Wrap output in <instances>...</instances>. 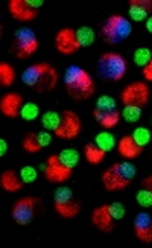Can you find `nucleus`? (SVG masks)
<instances>
[{
	"label": "nucleus",
	"instance_id": "obj_1",
	"mask_svg": "<svg viewBox=\"0 0 152 248\" xmlns=\"http://www.w3.org/2000/svg\"><path fill=\"white\" fill-rule=\"evenodd\" d=\"M64 87H66L67 94L76 102L91 98V94L96 90L91 75L82 67L75 66V64L69 66L64 73Z\"/></svg>",
	"mask_w": 152,
	"mask_h": 248
},
{
	"label": "nucleus",
	"instance_id": "obj_2",
	"mask_svg": "<svg viewBox=\"0 0 152 248\" xmlns=\"http://www.w3.org/2000/svg\"><path fill=\"white\" fill-rule=\"evenodd\" d=\"M21 81L28 87H32L37 93L52 92L58 85L60 75L55 67L47 62H37L21 73Z\"/></svg>",
	"mask_w": 152,
	"mask_h": 248
},
{
	"label": "nucleus",
	"instance_id": "obj_3",
	"mask_svg": "<svg viewBox=\"0 0 152 248\" xmlns=\"http://www.w3.org/2000/svg\"><path fill=\"white\" fill-rule=\"evenodd\" d=\"M136 166L129 161L114 163L102 174V183L108 192L123 190L136 178Z\"/></svg>",
	"mask_w": 152,
	"mask_h": 248
},
{
	"label": "nucleus",
	"instance_id": "obj_4",
	"mask_svg": "<svg viewBox=\"0 0 152 248\" xmlns=\"http://www.w3.org/2000/svg\"><path fill=\"white\" fill-rule=\"evenodd\" d=\"M133 32L131 21L121 14L110 16L101 28V35L108 45H119L126 40Z\"/></svg>",
	"mask_w": 152,
	"mask_h": 248
},
{
	"label": "nucleus",
	"instance_id": "obj_5",
	"mask_svg": "<svg viewBox=\"0 0 152 248\" xmlns=\"http://www.w3.org/2000/svg\"><path fill=\"white\" fill-rule=\"evenodd\" d=\"M128 64L126 60L116 52H108L99 58L97 62V73L99 77L108 81H122L126 75Z\"/></svg>",
	"mask_w": 152,
	"mask_h": 248
},
{
	"label": "nucleus",
	"instance_id": "obj_6",
	"mask_svg": "<svg viewBox=\"0 0 152 248\" xmlns=\"http://www.w3.org/2000/svg\"><path fill=\"white\" fill-rule=\"evenodd\" d=\"M93 116L97 121V124L105 129H111L117 126L122 119V113L117 111L114 98H111V96H108V94H104L97 99Z\"/></svg>",
	"mask_w": 152,
	"mask_h": 248
},
{
	"label": "nucleus",
	"instance_id": "obj_7",
	"mask_svg": "<svg viewBox=\"0 0 152 248\" xmlns=\"http://www.w3.org/2000/svg\"><path fill=\"white\" fill-rule=\"evenodd\" d=\"M38 50V40L30 28H20L15 31L13 52L18 60H26Z\"/></svg>",
	"mask_w": 152,
	"mask_h": 248
},
{
	"label": "nucleus",
	"instance_id": "obj_8",
	"mask_svg": "<svg viewBox=\"0 0 152 248\" xmlns=\"http://www.w3.org/2000/svg\"><path fill=\"white\" fill-rule=\"evenodd\" d=\"M53 204H55V210L62 218H75L76 215L81 212V202L76 201L73 197L72 189L61 186L55 190L53 195Z\"/></svg>",
	"mask_w": 152,
	"mask_h": 248
},
{
	"label": "nucleus",
	"instance_id": "obj_9",
	"mask_svg": "<svg viewBox=\"0 0 152 248\" xmlns=\"http://www.w3.org/2000/svg\"><path fill=\"white\" fill-rule=\"evenodd\" d=\"M149 87L145 82H133L126 85V87L122 90L121 93V101L123 102V105H134V107H145L149 102Z\"/></svg>",
	"mask_w": 152,
	"mask_h": 248
},
{
	"label": "nucleus",
	"instance_id": "obj_10",
	"mask_svg": "<svg viewBox=\"0 0 152 248\" xmlns=\"http://www.w3.org/2000/svg\"><path fill=\"white\" fill-rule=\"evenodd\" d=\"M82 129V122L75 111L64 110L61 113V124L55 129V136L62 140H72L78 137Z\"/></svg>",
	"mask_w": 152,
	"mask_h": 248
},
{
	"label": "nucleus",
	"instance_id": "obj_11",
	"mask_svg": "<svg viewBox=\"0 0 152 248\" xmlns=\"http://www.w3.org/2000/svg\"><path fill=\"white\" fill-rule=\"evenodd\" d=\"M40 204L37 197H25L13 206V218L20 225H28L35 217V209Z\"/></svg>",
	"mask_w": 152,
	"mask_h": 248
},
{
	"label": "nucleus",
	"instance_id": "obj_12",
	"mask_svg": "<svg viewBox=\"0 0 152 248\" xmlns=\"http://www.w3.org/2000/svg\"><path fill=\"white\" fill-rule=\"evenodd\" d=\"M55 47L62 55H73L81 49V45L76 37V31L72 28H62L55 35Z\"/></svg>",
	"mask_w": 152,
	"mask_h": 248
},
{
	"label": "nucleus",
	"instance_id": "obj_13",
	"mask_svg": "<svg viewBox=\"0 0 152 248\" xmlns=\"http://www.w3.org/2000/svg\"><path fill=\"white\" fill-rule=\"evenodd\" d=\"M45 169V175L46 180L50 183H66L70 177H72V172L73 169L64 166L58 155H50L47 158V163L46 166H41Z\"/></svg>",
	"mask_w": 152,
	"mask_h": 248
},
{
	"label": "nucleus",
	"instance_id": "obj_14",
	"mask_svg": "<svg viewBox=\"0 0 152 248\" xmlns=\"http://www.w3.org/2000/svg\"><path fill=\"white\" fill-rule=\"evenodd\" d=\"M91 222L93 225L104 233H110L114 230V218L110 213V204L96 207L91 213Z\"/></svg>",
	"mask_w": 152,
	"mask_h": 248
},
{
	"label": "nucleus",
	"instance_id": "obj_15",
	"mask_svg": "<svg viewBox=\"0 0 152 248\" xmlns=\"http://www.w3.org/2000/svg\"><path fill=\"white\" fill-rule=\"evenodd\" d=\"M23 105L25 104L21 94L11 92L2 96V99H0V111H2L3 116L9 117V119H15V117H18Z\"/></svg>",
	"mask_w": 152,
	"mask_h": 248
},
{
	"label": "nucleus",
	"instance_id": "obj_16",
	"mask_svg": "<svg viewBox=\"0 0 152 248\" xmlns=\"http://www.w3.org/2000/svg\"><path fill=\"white\" fill-rule=\"evenodd\" d=\"M134 233L138 241L145 244L152 242V217L146 212H140L134 219Z\"/></svg>",
	"mask_w": 152,
	"mask_h": 248
},
{
	"label": "nucleus",
	"instance_id": "obj_17",
	"mask_svg": "<svg viewBox=\"0 0 152 248\" xmlns=\"http://www.w3.org/2000/svg\"><path fill=\"white\" fill-rule=\"evenodd\" d=\"M9 13L15 20L18 21H30L37 18L38 16V11L37 9H32L26 0H11L9 5Z\"/></svg>",
	"mask_w": 152,
	"mask_h": 248
},
{
	"label": "nucleus",
	"instance_id": "obj_18",
	"mask_svg": "<svg viewBox=\"0 0 152 248\" xmlns=\"http://www.w3.org/2000/svg\"><path fill=\"white\" fill-rule=\"evenodd\" d=\"M152 13V0H131L128 8V14L134 21L148 20Z\"/></svg>",
	"mask_w": 152,
	"mask_h": 248
},
{
	"label": "nucleus",
	"instance_id": "obj_19",
	"mask_svg": "<svg viewBox=\"0 0 152 248\" xmlns=\"http://www.w3.org/2000/svg\"><path fill=\"white\" fill-rule=\"evenodd\" d=\"M117 151L123 158L126 160H134L137 157H140V154L143 153V148L138 146L133 136H123L121 140L117 142Z\"/></svg>",
	"mask_w": 152,
	"mask_h": 248
},
{
	"label": "nucleus",
	"instance_id": "obj_20",
	"mask_svg": "<svg viewBox=\"0 0 152 248\" xmlns=\"http://www.w3.org/2000/svg\"><path fill=\"white\" fill-rule=\"evenodd\" d=\"M23 185L25 183L21 181V178L17 175V172L13 169L5 170L2 174V177H0V186H2V189L6 192H11V193L18 192V190H21Z\"/></svg>",
	"mask_w": 152,
	"mask_h": 248
},
{
	"label": "nucleus",
	"instance_id": "obj_21",
	"mask_svg": "<svg viewBox=\"0 0 152 248\" xmlns=\"http://www.w3.org/2000/svg\"><path fill=\"white\" fill-rule=\"evenodd\" d=\"M84 155H85L87 161H89L90 165H99L104 161L106 153L104 149H101L99 146H97L96 143H89V145H85V148H84Z\"/></svg>",
	"mask_w": 152,
	"mask_h": 248
},
{
	"label": "nucleus",
	"instance_id": "obj_22",
	"mask_svg": "<svg viewBox=\"0 0 152 248\" xmlns=\"http://www.w3.org/2000/svg\"><path fill=\"white\" fill-rule=\"evenodd\" d=\"M60 157V161L64 165V166H67L70 169H73L76 165L79 163V153L76 149L73 148H67V149H62L61 153L58 154Z\"/></svg>",
	"mask_w": 152,
	"mask_h": 248
},
{
	"label": "nucleus",
	"instance_id": "obj_23",
	"mask_svg": "<svg viewBox=\"0 0 152 248\" xmlns=\"http://www.w3.org/2000/svg\"><path fill=\"white\" fill-rule=\"evenodd\" d=\"M15 81V72L8 62H0V85L2 87H11Z\"/></svg>",
	"mask_w": 152,
	"mask_h": 248
},
{
	"label": "nucleus",
	"instance_id": "obj_24",
	"mask_svg": "<svg viewBox=\"0 0 152 248\" xmlns=\"http://www.w3.org/2000/svg\"><path fill=\"white\" fill-rule=\"evenodd\" d=\"M94 143L99 146L101 149H104L105 153H108V151H111L114 149L116 146V139L111 133H108V131H102L96 136L94 139Z\"/></svg>",
	"mask_w": 152,
	"mask_h": 248
},
{
	"label": "nucleus",
	"instance_id": "obj_25",
	"mask_svg": "<svg viewBox=\"0 0 152 248\" xmlns=\"http://www.w3.org/2000/svg\"><path fill=\"white\" fill-rule=\"evenodd\" d=\"M76 37H78V41L81 47H89L94 43V31L89 26H81L78 31H76Z\"/></svg>",
	"mask_w": 152,
	"mask_h": 248
},
{
	"label": "nucleus",
	"instance_id": "obj_26",
	"mask_svg": "<svg viewBox=\"0 0 152 248\" xmlns=\"http://www.w3.org/2000/svg\"><path fill=\"white\" fill-rule=\"evenodd\" d=\"M41 124L46 129H52V131H55V129L61 124V114L57 113V111H46L41 117Z\"/></svg>",
	"mask_w": 152,
	"mask_h": 248
},
{
	"label": "nucleus",
	"instance_id": "obj_27",
	"mask_svg": "<svg viewBox=\"0 0 152 248\" xmlns=\"http://www.w3.org/2000/svg\"><path fill=\"white\" fill-rule=\"evenodd\" d=\"M23 149L26 153H30V154H37L43 149L40 142H38V136L35 133H28L23 139Z\"/></svg>",
	"mask_w": 152,
	"mask_h": 248
},
{
	"label": "nucleus",
	"instance_id": "obj_28",
	"mask_svg": "<svg viewBox=\"0 0 152 248\" xmlns=\"http://www.w3.org/2000/svg\"><path fill=\"white\" fill-rule=\"evenodd\" d=\"M20 116H21V119H23V121H28V122L35 121L37 117L40 116V108H38V105L34 104V102H28V104H25L23 107H21Z\"/></svg>",
	"mask_w": 152,
	"mask_h": 248
},
{
	"label": "nucleus",
	"instance_id": "obj_29",
	"mask_svg": "<svg viewBox=\"0 0 152 248\" xmlns=\"http://www.w3.org/2000/svg\"><path fill=\"white\" fill-rule=\"evenodd\" d=\"M122 117L129 124H136L140 121V117H142V108L134 105H126L122 111Z\"/></svg>",
	"mask_w": 152,
	"mask_h": 248
},
{
	"label": "nucleus",
	"instance_id": "obj_30",
	"mask_svg": "<svg viewBox=\"0 0 152 248\" xmlns=\"http://www.w3.org/2000/svg\"><path fill=\"white\" fill-rule=\"evenodd\" d=\"M133 58H134V62L137 64V66L143 69L146 64L152 60V52L148 47H138L134 52V57Z\"/></svg>",
	"mask_w": 152,
	"mask_h": 248
},
{
	"label": "nucleus",
	"instance_id": "obj_31",
	"mask_svg": "<svg viewBox=\"0 0 152 248\" xmlns=\"http://www.w3.org/2000/svg\"><path fill=\"white\" fill-rule=\"evenodd\" d=\"M131 136H133V139H134V142H136L138 146H142V148H145V146L151 142V133H149V129H148V128H143V126L136 128V129H134V133H133Z\"/></svg>",
	"mask_w": 152,
	"mask_h": 248
},
{
	"label": "nucleus",
	"instance_id": "obj_32",
	"mask_svg": "<svg viewBox=\"0 0 152 248\" xmlns=\"http://www.w3.org/2000/svg\"><path fill=\"white\" fill-rule=\"evenodd\" d=\"M38 174H37V169L34 166H23L20 169V178L25 185H29V183H34L37 180Z\"/></svg>",
	"mask_w": 152,
	"mask_h": 248
},
{
	"label": "nucleus",
	"instance_id": "obj_33",
	"mask_svg": "<svg viewBox=\"0 0 152 248\" xmlns=\"http://www.w3.org/2000/svg\"><path fill=\"white\" fill-rule=\"evenodd\" d=\"M136 200H137V202L140 204V206L145 207V209L152 207V193L148 189H145V187H142L137 192Z\"/></svg>",
	"mask_w": 152,
	"mask_h": 248
},
{
	"label": "nucleus",
	"instance_id": "obj_34",
	"mask_svg": "<svg viewBox=\"0 0 152 248\" xmlns=\"http://www.w3.org/2000/svg\"><path fill=\"white\" fill-rule=\"evenodd\" d=\"M110 213H111V217L114 218V221H119V219H122L125 218V206L122 202H111L110 204Z\"/></svg>",
	"mask_w": 152,
	"mask_h": 248
},
{
	"label": "nucleus",
	"instance_id": "obj_35",
	"mask_svg": "<svg viewBox=\"0 0 152 248\" xmlns=\"http://www.w3.org/2000/svg\"><path fill=\"white\" fill-rule=\"evenodd\" d=\"M38 136V142L41 145V148H46L52 143V136L47 133V131H41V133H37Z\"/></svg>",
	"mask_w": 152,
	"mask_h": 248
},
{
	"label": "nucleus",
	"instance_id": "obj_36",
	"mask_svg": "<svg viewBox=\"0 0 152 248\" xmlns=\"http://www.w3.org/2000/svg\"><path fill=\"white\" fill-rule=\"evenodd\" d=\"M143 77H145V79L146 81H151L152 82V60L146 64V66L143 67Z\"/></svg>",
	"mask_w": 152,
	"mask_h": 248
},
{
	"label": "nucleus",
	"instance_id": "obj_37",
	"mask_svg": "<svg viewBox=\"0 0 152 248\" xmlns=\"http://www.w3.org/2000/svg\"><path fill=\"white\" fill-rule=\"evenodd\" d=\"M26 2H28V5H29L32 9H37V11H38V8L43 6V3H45L43 0H26Z\"/></svg>",
	"mask_w": 152,
	"mask_h": 248
},
{
	"label": "nucleus",
	"instance_id": "obj_38",
	"mask_svg": "<svg viewBox=\"0 0 152 248\" xmlns=\"http://www.w3.org/2000/svg\"><path fill=\"white\" fill-rule=\"evenodd\" d=\"M142 187L148 189V190L152 193V175H151V177H146V178L142 181Z\"/></svg>",
	"mask_w": 152,
	"mask_h": 248
},
{
	"label": "nucleus",
	"instance_id": "obj_39",
	"mask_svg": "<svg viewBox=\"0 0 152 248\" xmlns=\"http://www.w3.org/2000/svg\"><path fill=\"white\" fill-rule=\"evenodd\" d=\"M8 153V143L5 139H0V157H3Z\"/></svg>",
	"mask_w": 152,
	"mask_h": 248
},
{
	"label": "nucleus",
	"instance_id": "obj_40",
	"mask_svg": "<svg viewBox=\"0 0 152 248\" xmlns=\"http://www.w3.org/2000/svg\"><path fill=\"white\" fill-rule=\"evenodd\" d=\"M146 29H148L149 34H152V16L146 20Z\"/></svg>",
	"mask_w": 152,
	"mask_h": 248
}]
</instances>
